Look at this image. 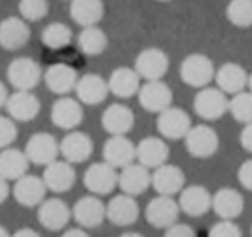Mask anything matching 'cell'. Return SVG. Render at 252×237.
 I'll use <instances>...</instances> for the list:
<instances>
[{"label":"cell","mask_w":252,"mask_h":237,"mask_svg":"<svg viewBox=\"0 0 252 237\" xmlns=\"http://www.w3.org/2000/svg\"><path fill=\"white\" fill-rule=\"evenodd\" d=\"M180 77L189 87H207L214 78V64L206 54H190L180 64Z\"/></svg>","instance_id":"obj_1"},{"label":"cell","mask_w":252,"mask_h":237,"mask_svg":"<svg viewBox=\"0 0 252 237\" xmlns=\"http://www.w3.org/2000/svg\"><path fill=\"white\" fill-rule=\"evenodd\" d=\"M42 77V68L32 57H18L7 68V80L16 90H33Z\"/></svg>","instance_id":"obj_2"},{"label":"cell","mask_w":252,"mask_h":237,"mask_svg":"<svg viewBox=\"0 0 252 237\" xmlns=\"http://www.w3.org/2000/svg\"><path fill=\"white\" fill-rule=\"evenodd\" d=\"M183 139H185L187 151L199 159L211 158L220 147V137H218L216 130L207 125L190 126Z\"/></svg>","instance_id":"obj_3"},{"label":"cell","mask_w":252,"mask_h":237,"mask_svg":"<svg viewBox=\"0 0 252 237\" xmlns=\"http://www.w3.org/2000/svg\"><path fill=\"white\" fill-rule=\"evenodd\" d=\"M193 109L202 119L214 121L220 119L228 111V99L226 94L220 88L202 87V90L193 99Z\"/></svg>","instance_id":"obj_4"},{"label":"cell","mask_w":252,"mask_h":237,"mask_svg":"<svg viewBox=\"0 0 252 237\" xmlns=\"http://www.w3.org/2000/svg\"><path fill=\"white\" fill-rule=\"evenodd\" d=\"M25 154L30 163L45 166V164L52 163L54 159H57V156H59V142L50 133L38 132L28 139Z\"/></svg>","instance_id":"obj_5"},{"label":"cell","mask_w":252,"mask_h":237,"mask_svg":"<svg viewBox=\"0 0 252 237\" xmlns=\"http://www.w3.org/2000/svg\"><path fill=\"white\" fill-rule=\"evenodd\" d=\"M169 68V59L164 50L149 47L144 49L135 59V71L144 80H161Z\"/></svg>","instance_id":"obj_6"},{"label":"cell","mask_w":252,"mask_h":237,"mask_svg":"<svg viewBox=\"0 0 252 237\" xmlns=\"http://www.w3.org/2000/svg\"><path fill=\"white\" fill-rule=\"evenodd\" d=\"M138 102L149 113H161L173 102V92L162 80H149L138 88Z\"/></svg>","instance_id":"obj_7"},{"label":"cell","mask_w":252,"mask_h":237,"mask_svg":"<svg viewBox=\"0 0 252 237\" xmlns=\"http://www.w3.org/2000/svg\"><path fill=\"white\" fill-rule=\"evenodd\" d=\"M83 184L92 194L104 196L114 191V187L118 185V173L116 168H112L111 164L104 163H94L87 168L83 175Z\"/></svg>","instance_id":"obj_8"},{"label":"cell","mask_w":252,"mask_h":237,"mask_svg":"<svg viewBox=\"0 0 252 237\" xmlns=\"http://www.w3.org/2000/svg\"><path fill=\"white\" fill-rule=\"evenodd\" d=\"M180 216L178 202L173 201L171 196H161L154 198L145 208V218L156 229H168L176 223Z\"/></svg>","instance_id":"obj_9"},{"label":"cell","mask_w":252,"mask_h":237,"mask_svg":"<svg viewBox=\"0 0 252 237\" xmlns=\"http://www.w3.org/2000/svg\"><path fill=\"white\" fill-rule=\"evenodd\" d=\"M5 108H7L9 118L26 123L38 116L40 101L35 94H32V90H16L14 94L7 95Z\"/></svg>","instance_id":"obj_10"},{"label":"cell","mask_w":252,"mask_h":237,"mask_svg":"<svg viewBox=\"0 0 252 237\" xmlns=\"http://www.w3.org/2000/svg\"><path fill=\"white\" fill-rule=\"evenodd\" d=\"M32 32H30L28 23L18 16H9V18L0 21V47L5 50H19L28 43Z\"/></svg>","instance_id":"obj_11"},{"label":"cell","mask_w":252,"mask_h":237,"mask_svg":"<svg viewBox=\"0 0 252 237\" xmlns=\"http://www.w3.org/2000/svg\"><path fill=\"white\" fill-rule=\"evenodd\" d=\"M192 126V119L183 109L180 108H166L164 111L159 113L158 118V130L162 137L169 140H180L185 137L189 128Z\"/></svg>","instance_id":"obj_12"},{"label":"cell","mask_w":252,"mask_h":237,"mask_svg":"<svg viewBox=\"0 0 252 237\" xmlns=\"http://www.w3.org/2000/svg\"><path fill=\"white\" fill-rule=\"evenodd\" d=\"M118 185L121 187L123 194H128L131 198L140 196L151 187V173L149 168L140 163H130L121 168V173L118 175Z\"/></svg>","instance_id":"obj_13"},{"label":"cell","mask_w":252,"mask_h":237,"mask_svg":"<svg viewBox=\"0 0 252 237\" xmlns=\"http://www.w3.org/2000/svg\"><path fill=\"white\" fill-rule=\"evenodd\" d=\"M42 180L49 191L61 194V192H67L73 187L74 180H76V171H74L73 164L67 161L54 159L52 163L45 164Z\"/></svg>","instance_id":"obj_14"},{"label":"cell","mask_w":252,"mask_h":237,"mask_svg":"<svg viewBox=\"0 0 252 237\" xmlns=\"http://www.w3.org/2000/svg\"><path fill=\"white\" fill-rule=\"evenodd\" d=\"M71 216L83 229H95L105 218V206L97 196H83L76 201Z\"/></svg>","instance_id":"obj_15"},{"label":"cell","mask_w":252,"mask_h":237,"mask_svg":"<svg viewBox=\"0 0 252 237\" xmlns=\"http://www.w3.org/2000/svg\"><path fill=\"white\" fill-rule=\"evenodd\" d=\"M138 215H140V208H138L137 201L128 194L114 196L105 206V216L111 220V223L118 227L131 225L137 222Z\"/></svg>","instance_id":"obj_16"},{"label":"cell","mask_w":252,"mask_h":237,"mask_svg":"<svg viewBox=\"0 0 252 237\" xmlns=\"http://www.w3.org/2000/svg\"><path fill=\"white\" fill-rule=\"evenodd\" d=\"M71 209L63 199H43L38 208V222L47 230H61L69 223Z\"/></svg>","instance_id":"obj_17"},{"label":"cell","mask_w":252,"mask_h":237,"mask_svg":"<svg viewBox=\"0 0 252 237\" xmlns=\"http://www.w3.org/2000/svg\"><path fill=\"white\" fill-rule=\"evenodd\" d=\"M52 123L61 130H74L83 119V108L80 101L71 97H61L54 102L50 111Z\"/></svg>","instance_id":"obj_18"},{"label":"cell","mask_w":252,"mask_h":237,"mask_svg":"<svg viewBox=\"0 0 252 237\" xmlns=\"http://www.w3.org/2000/svg\"><path fill=\"white\" fill-rule=\"evenodd\" d=\"M59 153L67 163H83L94 153V142L83 132H71L61 140Z\"/></svg>","instance_id":"obj_19"},{"label":"cell","mask_w":252,"mask_h":237,"mask_svg":"<svg viewBox=\"0 0 252 237\" xmlns=\"http://www.w3.org/2000/svg\"><path fill=\"white\" fill-rule=\"evenodd\" d=\"M151 185L161 196H173L185 185V173L175 164L162 163L151 175Z\"/></svg>","instance_id":"obj_20"},{"label":"cell","mask_w":252,"mask_h":237,"mask_svg":"<svg viewBox=\"0 0 252 237\" xmlns=\"http://www.w3.org/2000/svg\"><path fill=\"white\" fill-rule=\"evenodd\" d=\"M45 184L36 175H23L16 180L14 187H12V194H14L16 201L23 206H28V208L38 206L45 199Z\"/></svg>","instance_id":"obj_21"},{"label":"cell","mask_w":252,"mask_h":237,"mask_svg":"<svg viewBox=\"0 0 252 237\" xmlns=\"http://www.w3.org/2000/svg\"><path fill=\"white\" fill-rule=\"evenodd\" d=\"M74 90H76L78 101L87 106L100 104V102L105 101V97L109 94L107 81L95 73H88L85 77L78 78L76 85H74Z\"/></svg>","instance_id":"obj_22"},{"label":"cell","mask_w":252,"mask_h":237,"mask_svg":"<svg viewBox=\"0 0 252 237\" xmlns=\"http://www.w3.org/2000/svg\"><path fill=\"white\" fill-rule=\"evenodd\" d=\"M135 125V115L128 106L111 104L102 113V126L111 135H126Z\"/></svg>","instance_id":"obj_23"},{"label":"cell","mask_w":252,"mask_h":237,"mask_svg":"<svg viewBox=\"0 0 252 237\" xmlns=\"http://www.w3.org/2000/svg\"><path fill=\"white\" fill-rule=\"evenodd\" d=\"M169 147L159 137H145L140 140L138 146H135V158L138 163L145 168H158L168 161Z\"/></svg>","instance_id":"obj_24"},{"label":"cell","mask_w":252,"mask_h":237,"mask_svg":"<svg viewBox=\"0 0 252 237\" xmlns=\"http://www.w3.org/2000/svg\"><path fill=\"white\" fill-rule=\"evenodd\" d=\"M211 208L223 220H233L244 211V196L230 187H223L211 196Z\"/></svg>","instance_id":"obj_25"},{"label":"cell","mask_w":252,"mask_h":237,"mask_svg":"<svg viewBox=\"0 0 252 237\" xmlns=\"http://www.w3.org/2000/svg\"><path fill=\"white\" fill-rule=\"evenodd\" d=\"M218 88L224 94H237L245 90L249 83V73L237 63H224L218 71H214V78Z\"/></svg>","instance_id":"obj_26"},{"label":"cell","mask_w":252,"mask_h":237,"mask_svg":"<svg viewBox=\"0 0 252 237\" xmlns=\"http://www.w3.org/2000/svg\"><path fill=\"white\" fill-rule=\"evenodd\" d=\"M135 159V146L128 137L112 135L104 144V161L112 168H123L126 164L133 163Z\"/></svg>","instance_id":"obj_27"},{"label":"cell","mask_w":252,"mask_h":237,"mask_svg":"<svg viewBox=\"0 0 252 237\" xmlns=\"http://www.w3.org/2000/svg\"><path fill=\"white\" fill-rule=\"evenodd\" d=\"M180 211L189 216H202L211 209V194L202 185H189L182 191L178 201Z\"/></svg>","instance_id":"obj_28"},{"label":"cell","mask_w":252,"mask_h":237,"mask_svg":"<svg viewBox=\"0 0 252 237\" xmlns=\"http://www.w3.org/2000/svg\"><path fill=\"white\" fill-rule=\"evenodd\" d=\"M42 78L45 80L50 92H54L57 95H66L71 90H74V85L78 81V73L76 70H73L67 64L59 63L47 68L45 75Z\"/></svg>","instance_id":"obj_29"},{"label":"cell","mask_w":252,"mask_h":237,"mask_svg":"<svg viewBox=\"0 0 252 237\" xmlns=\"http://www.w3.org/2000/svg\"><path fill=\"white\" fill-rule=\"evenodd\" d=\"M107 88L119 99H130L140 88V77L131 68L121 66L111 73L107 80Z\"/></svg>","instance_id":"obj_30"},{"label":"cell","mask_w":252,"mask_h":237,"mask_svg":"<svg viewBox=\"0 0 252 237\" xmlns=\"http://www.w3.org/2000/svg\"><path fill=\"white\" fill-rule=\"evenodd\" d=\"M69 14L81 28L95 26L104 18V2L102 0H71Z\"/></svg>","instance_id":"obj_31"},{"label":"cell","mask_w":252,"mask_h":237,"mask_svg":"<svg viewBox=\"0 0 252 237\" xmlns=\"http://www.w3.org/2000/svg\"><path fill=\"white\" fill-rule=\"evenodd\" d=\"M30 161L25 151L14 147H4L0 153V177L5 180H18L19 177L26 175Z\"/></svg>","instance_id":"obj_32"},{"label":"cell","mask_w":252,"mask_h":237,"mask_svg":"<svg viewBox=\"0 0 252 237\" xmlns=\"http://www.w3.org/2000/svg\"><path fill=\"white\" fill-rule=\"evenodd\" d=\"M109 45L107 35L104 33V30H100L97 25L95 26H87L81 30V33L78 35V47L85 56H100Z\"/></svg>","instance_id":"obj_33"},{"label":"cell","mask_w":252,"mask_h":237,"mask_svg":"<svg viewBox=\"0 0 252 237\" xmlns=\"http://www.w3.org/2000/svg\"><path fill=\"white\" fill-rule=\"evenodd\" d=\"M40 39H42V43L45 47L57 50L69 45L71 40H73V32L64 23H50L43 28Z\"/></svg>","instance_id":"obj_34"},{"label":"cell","mask_w":252,"mask_h":237,"mask_svg":"<svg viewBox=\"0 0 252 237\" xmlns=\"http://www.w3.org/2000/svg\"><path fill=\"white\" fill-rule=\"evenodd\" d=\"M226 18L237 28L252 25V0H231L226 7Z\"/></svg>","instance_id":"obj_35"},{"label":"cell","mask_w":252,"mask_h":237,"mask_svg":"<svg viewBox=\"0 0 252 237\" xmlns=\"http://www.w3.org/2000/svg\"><path fill=\"white\" fill-rule=\"evenodd\" d=\"M228 111L231 113L237 121L251 123L252 119V95L247 90H242L233 94V97L228 101Z\"/></svg>","instance_id":"obj_36"},{"label":"cell","mask_w":252,"mask_h":237,"mask_svg":"<svg viewBox=\"0 0 252 237\" xmlns=\"http://www.w3.org/2000/svg\"><path fill=\"white\" fill-rule=\"evenodd\" d=\"M19 14L26 23H35L49 14V0H19Z\"/></svg>","instance_id":"obj_37"},{"label":"cell","mask_w":252,"mask_h":237,"mask_svg":"<svg viewBox=\"0 0 252 237\" xmlns=\"http://www.w3.org/2000/svg\"><path fill=\"white\" fill-rule=\"evenodd\" d=\"M18 137L16 121L9 116H0V149L9 147Z\"/></svg>","instance_id":"obj_38"},{"label":"cell","mask_w":252,"mask_h":237,"mask_svg":"<svg viewBox=\"0 0 252 237\" xmlns=\"http://www.w3.org/2000/svg\"><path fill=\"white\" fill-rule=\"evenodd\" d=\"M209 237H242V230L231 220H221L211 227Z\"/></svg>","instance_id":"obj_39"},{"label":"cell","mask_w":252,"mask_h":237,"mask_svg":"<svg viewBox=\"0 0 252 237\" xmlns=\"http://www.w3.org/2000/svg\"><path fill=\"white\" fill-rule=\"evenodd\" d=\"M238 182H240L245 191H251L252 189V161L251 159H245L244 163H242V166L238 168Z\"/></svg>","instance_id":"obj_40"},{"label":"cell","mask_w":252,"mask_h":237,"mask_svg":"<svg viewBox=\"0 0 252 237\" xmlns=\"http://www.w3.org/2000/svg\"><path fill=\"white\" fill-rule=\"evenodd\" d=\"M164 237H197V236L190 225H185V223H173L171 227L166 229Z\"/></svg>","instance_id":"obj_41"},{"label":"cell","mask_w":252,"mask_h":237,"mask_svg":"<svg viewBox=\"0 0 252 237\" xmlns=\"http://www.w3.org/2000/svg\"><path fill=\"white\" fill-rule=\"evenodd\" d=\"M240 144L245 151H252V125L251 123H245L244 130L240 133Z\"/></svg>","instance_id":"obj_42"},{"label":"cell","mask_w":252,"mask_h":237,"mask_svg":"<svg viewBox=\"0 0 252 237\" xmlns=\"http://www.w3.org/2000/svg\"><path fill=\"white\" fill-rule=\"evenodd\" d=\"M9 198V184L5 178L0 177V204Z\"/></svg>","instance_id":"obj_43"},{"label":"cell","mask_w":252,"mask_h":237,"mask_svg":"<svg viewBox=\"0 0 252 237\" xmlns=\"http://www.w3.org/2000/svg\"><path fill=\"white\" fill-rule=\"evenodd\" d=\"M11 237H42L40 236L36 230H33V229H21V230H18V232L14 234V236H11Z\"/></svg>","instance_id":"obj_44"},{"label":"cell","mask_w":252,"mask_h":237,"mask_svg":"<svg viewBox=\"0 0 252 237\" xmlns=\"http://www.w3.org/2000/svg\"><path fill=\"white\" fill-rule=\"evenodd\" d=\"M63 237H90L83 229H69L63 234Z\"/></svg>","instance_id":"obj_45"},{"label":"cell","mask_w":252,"mask_h":237,"mask_svg":"<svg viewBox=\"0 0 252 237\" xmlns=\"http://www.w3.org/2000/svg\"><path fill=\"white\" fill-rule=\"evenodd\" d=\"M7 87H5L2 81H0V108H4L5 106V101H7Z\"/></svg>","instance_id":"obj_46"},{"label":"cell","mask_w":252,"mask_h":237,"mask_svg":"<svg viewBox=\"0 0 252 237\" xmlns=\"http://www.w3.org/2000/svg\"><path fill=\"white\" fill-rule=\"evenodd\" d=\"M121 237H144L142 234H137V232H126V234H123Z\"/></svg>","instance_id":"obj_47"},{"label":"cell","mask_w":252,"mask_h":237,"mask_svg":"<svg viewBox=\"0 0 252 237\" xmlns=\"http://www.w3.org/2000/svg\"><path fill=\"white\" fill-rule=\"evenodd\" d=\"M0 237H11V236H9V232H7V229H5V227H2V225H0Z\"/></svg>","instance_id":"obj_48"},{"label":"cell","mask_w":252,"mask_h":237,"mask_svg":"<svg viewBox=\"0 0 252 237\" xmlns=\"http://www.w3.org/2000/svg\"><path fill=\"white\" fill-rule=\"evenodd\" d=\"M158 2H171V0H158Z\"/></svg>","instance_id":"obj_49"}]
</instances>
